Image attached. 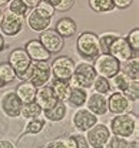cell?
Returning a JSON list of instances; mask_svg holds the SVG:
<instances>
[{
  "instance_id": "obj_1",
  "label": "cell",
  "mask_w": 139,
  "mask_h": 148,
  "mask_svg": "<svg viewBox=\"0 0 139 148\" xmlns=\"http://www.w3.org/2000/svg\"><path fill=\"white\" fill-rule=\"evenodd\" d=\"M109 130L111 134L129 140L135 135V132L138 134V117L131 111L125 114H116L109 123Z\"/></svg>"
},
{
  "instance_id": "obj_2",
  "label": "cell",
  "mask_w": 139,
  "mask_h": 148,
  "mask_svg": "<svg viewBox=\"0 0 139 148\" xmlns=\"http://www.w3.org/2000/svg\"><path fill=\"white\" fill-rule=\"evenodd\" d=\"M96 71L89 61H79L75 64V71L69 78V84L72 87H82L85 90L92 88V84L95 81Z\"/></svg>"
},
{
  "instance_id": "obj_3",
  "label": "cell",
  "mask_w": 139,
  "mask_h": 148,
  "mask_svg": "<svg viewBox=\"0 0 139 148\" xmlns=\"http://www.w3.org/2000/svg\"><path fill=\"white\" fill-rule=\"evenodd\" d=\"M52 78L50 64L47 61H32L27 71L24 74L23 81L32 83L36 88L46 86Z\"/></svg>"
},
{
  "instance_id": "obj_4",
  "label": "cell",
  "mask_w": 139,
  "mask_h": 148,
  "mask_svg": "<svg viewBox=\"0 0 139 148\" xmlns=\"http://www.w3.org/2000/svg\"><path fill=\"white\" fill-rule=\"evenodd\" d=\"M96 75L105 77V78H112L116 73L120 71V63L109 53H100L93 58L92 63Z\"/></svg>"
},
{
  "instance_id": "obj_5",
  "label": "cell",
  "mask_w": 139,
  "mask_h": 148,
  "mask_svg": "<svg viewBox=\"0 0 139 148\" xmlns=\"http://www.w3.org/2000/svg\"><path fill=\"white\" fill-rule=\"evenodd\" d=\"M76 47L79 54L86 60H93L96 56L100 54L99 50V40L98 36L92 32H85L78 37Z\"/></svg>"
},
{
  "instance_id": "obj_6",
  "label": "cell",
  "mask_w": 139,
  "mask_h": 148,
  "mask_svg": "<svg viewBox=\"0 0 139 148\" xmlns=\"http://www.w3.org/2000/svg\"><path fill=\"white\" fill-rule=\"evenodd\" d=\"M75 64L76 63L67 56L56 57L53 60V63L50 64V71H52L53 78L69 81V78L72 77V74L75 71Z\"/></svg>"
},
{
  "instance_id": "obj_7",
  "label": "cell",
  "mask_w": 139,
  "mask_h": 148,
  "mask_svg": "<svg viewBox=\"0 0 139 148\" xmlns=\"http://www.w3.org/2000/svg\"><path fill=\"white\" fill-rule=\"evenodd\" d=\"M86 140H88V144L90 148H103L106 141L109 140L111 137V130L108 125L102 124V123H96L92 128H89L85 134Z\"/></svg>"
},
{
  "instance_id": "obj_8",
  "label": "cell",
  "mask_w": 139,
  "mask_h": 148,
  "mask_svg": "<svg viewBox=\"0 0 139 148\" xmlns=\"http://www.w3.org/2000/svg\"><path fill=\"white\" fill-rule=\"evenodd\" d=\"M23 30V17L10 13L9 10L3 12L0 20V33L9 37H16Z\"/></svg>"
},
{
  "instance_id": "obj_9",
  "label": "cell",
  "mask_w": 139,
  "mask_h": 148,
  "mask_svg": "<svg viewBox=\"0 0 139 148\" xmlns=\"http://www.w3.org/2000/svg\"><path fill=\"white\" fill-rule=\"evenodd\" d=\"M23 103L20 101L17 94L15 91L4 92L0 98V110L7 118H17L22 112Z\"/></svg>"
},
{
  "instance_id": "obj_10",
  "label": "cell",
  "mask_w": 139,
  "mask_h": 148,
  "mask_svg": "<svg viewBox=\"0 0 139 148\" xmlns=\"http://www.w3.org/2000/svg\"><path fill=\"white\" fill-rule=\"evenodd\" d=\"M9 63H10V66L16 71V78L23 80L24 78V74H26L30 63H32V58L29 57L27 51L24 50V47L23 49H15L13 51H10Z\"/></svg>"
},
{
  "instance_id": "obj_11",
  "label": "cell",
  "mask_w": 139,
  "mask_h": 148,
  "mask_svg": "<svg viewBox=\"0 0 139 148\" xmlns=\"http://www.w3.org/2000/svg\"><path fill=\"white\" fill-rule=\"evenodd\" d=\"M109 54L113 56L119 63H125V61L131 60L132 57H138V53L132 50L126 37L122 36H118L113 40V43L109 47Z\"/></svg>"
},
{
  "instance_id": "obj_12",
  "label": "cell",
  "mask_w": 139,
  "mask_h": 148,
  "mask_svg": "<svg viewBox=\"0 0 139 148\" xmlns=\"http://www.w3.org/2000/svg\"><path fill=\"white\" fill-rule=\"evenodd\" d=\"M98 121H99V117H96L88 108H78L72 117V125L78 132H86Z\"/></svg>"
},
{
  "instance_id": "obj_13",
  "label": "cell",
  "mask_w": 139,
  "mask_h": 148,
  "mask_svg": "<svg viewBox=\"0 0 139 148\" xmlns=\"http://www.w3.org/2000/svg\"><path fill=\"white\" fill-rule=\"evenodd\" d=\"M132 101L119 91H111L108 97V111H111L113 115L116 114H125L132 110Z\"/></svg>"
},
{
  "instance_id": "obj_14",
  "label": "cell",
  "mask_w": 139,
  "mask_h": 148,
  "mask_svg": "<svg viewBox=\"0 0 139 148\" xmlns=\"http://www.w3.org/2000/svg\"><path fill=\"white\" fill-rule=\"evenodd\" d=\"M39 40L50 54H56V53L62 51V49L65 46V38L55 29H47V30L42 32Z\"/></svg>"
},
{
  "instance_id": "obj_15",
  "label": "cell",
  "mask_w": 139,
  "mask_h": 148,
  "mask_svg": "<svg viewBox=\"0 0 139 148\" xmlns=\"http://www.w3.org/2000/svg\"><path fill=\"white\" fill-rule=\"evenodd\" d=\"M85 107L90 112H93L96 117H102L106 115L108 111V97L105 94H99V92H92L90 95L88 94Z\"/></svg>"
},
{
  "instance_id": "obj_16",
  "label": "cell",
  "mask_w": 139,
  "mask_h": 148,
  "mask_svg": "<svg viewBox=\"0 0 139 148\" xmlns=\"http://www.w3.org/2000/svg\"><path fill=\"white\" fill-rule=\"evenodd\" d=\"M35 101L39 104L42 110L46 111V110H49V108H52L59 100L56 98V95H55V92H53V90H52V87L46 84V86H43V87H39V88H38L36 97H35Z\"/></svg>"
},
{
  "instance_id": "obj_17",
  "label": "cell",
  "mask_w": 139,
  "mask_h": 148,
  "mask_svg": "<svg viewBox=\"0 0 139 148\" xmlns=\"http://www.w3.org/2000/svg\"><path fill=\"white\" fill-rule=\"evenodd\" d=\"M24 50L27 51L32 61H49L50 53L44 49V46L40 43V40H30L26 43Z\"/></svg>"
},
{
  "instance_id": "obj_18",
  "label": "cell",
  "mask_w": 139,
  "mask_h": 148,
  "mask_svg": "<svg viewBox=\"0 0 139 148\" xmlns=\"http://www.w3.org/2000/svg\"><path fill=\"white\" fill-rule=\"evenodd\" d=\"M27 26L29 29H32L36 33H42L44 30H47L52 24V18L50 17H44L39 14L35 9H30V12L27 13Z\"/></svg>"
},
{
  "instance_id": "obj_19",
  "label": "cell",
  "mask_w": 139,
  "mask_h": 148,
  "mask_svg": "<svg viewBox=\"0 0 139 148\" xmlns=\"http://www.w3.org/2000/svg\"><path fill=\"white\" fill-rule=\"evenodd\" d=\"M55 30H56L63 38H67V37H72V36L76 34V32H78V26H76V23H75L73 18L62 17L56 21Z\"/></svg>"
},
{
  "instance_id": "obj_20",
  "label": "cell",
  "mask_w": 139,
  "mask_h": 148,
  "mask_svg": "<svg viewBox=\"0 0 139 148\" xmlns=\"http://www.w3.org/2000/svg\"><path fill=\"white\" fill-rule=\"evenodd\" d=\"M67 114V107L65 104V101H58L52 108L43 111V115L47 121H52V123H59L62 120H65Z\"/></svg>"
},
{
  "instance_id": "obj_21",
  "label": "cell",
  "mask_w": 139,
  "mask_h": 148,
  "mask_svg": "<svg viewBox=\"0 0 139 148\" xmlns=\"http://www.w3.org/2000/svg\"><path fill=\"white\" fill-rule=\"evenodd\" d=\"M36 91H38V88H36L32 83H29V81H22L19 86H17V88H16L15 92L17 94V97L20 98V101H22L23 104H26V103L35 101Z\"/></svg>"
},
{
  "instance_id": "obj_22",
  "label": "cell",
  "mask_w": 139,
  "mask_h": 148,
  "mask_svg": "<svg viewBox=\"0 0 139 148\" xmlns=\"http://www.w3.org/2000/svg\"><path fill=\"white\" fill-rule=\"evenodd\" d=\"M86 98H88V91L82 87H72L70 94L67 97V106L72 107V108H82L85 107V103H86Z\"/></svg>"
},
{
  "instance_id": "obj_23",
  "label": "cell",
  "mask_w": 139,
  "mask_h": 148,
  "mask_svg": "<svg viewBox=\"0 0 139 148\" xmlns=\"http://www.w3.org/2000/svg\"><path fill=\"white\" fill-rule=\"evenodd\" d=\"M52 90L55 92L56 98L59 101H66L69 94H70V90H72V86L69 84V81L66 80H58V78H53L52 80V84H50Z\"/></svg>"
},
{
  "instance_id": "obj_24",
  "label": "cell",
  "mask_w": 139,
  "mask_h": 148,
  "mask_svg": "<svg viewBox=\"0 0 139 148\" xmlns=\"http://www.w3.org/2000/svg\"><path fill=\"white\" fill-rule=\"evenodd\" d=\"M120 71L131 80H139V58L132 57L131 60L120 63Z\"/></svg>"
},
{
  "instance_id": "obj_25",
  "label": "cell",
  "mask_w": 139,
  "mask_h": 148,
  "mask_svg": "<svg viewBox=\"0 0 139 148\" xmlns=\"http://www.w3.org/2000/svg\"><path fill=\"white\" fill-rule=\"evenodd\" d=\"M46 125V120L44 118H32V120H27L24 128L22 131V137L24 135H38L42 132V130L44 128Z\"/></svg>"
},
{
  "instance_id": "obj_26",
  "label": "cell",
  "mask_w": 139,
  "mask_h": 148,
  "mask_svg": "<svg viewBox=\"0 0 139 148\" xmlns=\"http://www.w3.org/2000/svg\"><path fill=\"white\" fill-rule=\"evenodd\" d=\"M20 115L26 120H32V118H39L43 115V110L40 108V106L36 101H32V103H26L22 106V112Z\"/></svg>"
},
{
  "instance_id": "obj_27",
  "label": "cell",
  "mask_w": 139,
  "mask_h": 148,
  "mask_svg": "<svg viewBox=\"0 0 139 148\" xmlns=\"http://www.w3.org/2000/svg\"><path fill=\"white\" fill-rule=\"evenodd\" d=\"M16 80V71L10 63H0V87H4Z\"/></svg>"
},
{
  "instance_id": "obj_28",
  "label": "cell",
  "mask_w": 139,
  "mask_h": 148,
  "mask_svg": "<svg viewBox=\"0 0 139 148\" xmlns=\"http://www.w3.org/2000/svg\"><path fill=\"white\" fill-rule=\"evenodd\" d=\"M129 81H131V78H129L128 75H125V74L122 73V71H119V73L115 74L112 78H109L111 90H112V91L123 92L125 90H126V87H128Z\"/></svg>"
},
{
  "instance_id": "obj_29",
  "label": "cell",
  "mask_w": 139,
  "mask_h": 148,
  "mask_svg": "<svg viewBox=\"0 0 139 148\" xmlns=\"http://www.w3.org/2000/svg\"><path fill=\"white\" fill-rule=\"evenodd\" d=\"M89 6L96 13H109L116 9L112 0H89Z\"/></svg>"
},
{
  "instance_id": "obj_30",
  "label": "cell",
  "mask_w": 139,
  "mask_h": 148,
  "mask_svg": "<svg viewBox=\"0 0 139 148\" xmlns=\"http://www.w3.org/2000/svg\"><path fill=\"white\" fill-rule=\"evenodd\" d=\"M7 10L16 16H20V17H26L27 13H29V7L24 4L23 0H10L7 3Z\"/></svg>"
},
{
  "instance_id": "obj_31",
  "label": "cell",
  "mask_w": 139,
  "mask_h": 148,
  "mask_svg": "<svg viewBox=\"0 0 139 148\" xmlns=\"http://www.w3.org/2000/svg\"><path fill=\"white\" fill-rule=\"evenodd\" d=\"M118 36H119V34H118V33H113V32H106V33H102L100 36H98L100 53H109L111 44L113 43V40Z\"/></svg>"
},
{
  "instance_id": "obj_32",
  "label": "cell",
  "mask_w": 139,
  "mask_h": 148,
  "mask_svg": "<svg viewBox=\"0 0 139 148\" xmlns=\"http://www.w3.org/2000/svg\"><path fill=\"white\" fill-rule=\"evenodd\" d=\"M66 140H67V145H69V148H90L89 144H88L86 137H85L82 132L70 134Z\"/></svg>"
},
{
  "instance_id": "obj_33",
  "label": "cell",
  "mask_w": 139,
  "mask_h": 148,
  "mask_svg": "<svg viewBox=\"0 0 139 148\" xmlns=\"http://www.w3.org/2000/svg\"><path fill=\"white\" fill-rule=\"evenodd\" d=\"M92 88H93L95 92L105 94V95H108L109 92L112 91L111 90V84H109V78H105V77H100V75L95 77V81L92 84Z\"/></svg>"
},
{
  "instance_id": "obj_34",
  "label": "cell",
  "mask_w": 139,
  "mask_h": 148,
  "mask_svg": "<svg viewBox=\"0 0 139 148\" xmlns=\"http://www.w3.org/2000/svg\"><path fill=\"white\" fill-rule=\"evenodd\" d=\"M123 94L132 101V103H136L139 98V80H131L126 90L123 91Z\"/></svg>"
},
{
  "instance_id": "obj_35",
  "label": "cell",
  "mask_w": 139,
  "mask_h": 148,
  "mask_svg": "<svg viewBox=\"0 0 139 148\" xmlns=\"http://www.w3.org/2000/svg\"><path fill=\"white\" fill-rule=\"evenodd\" d=\"M44 1L50 3L56 12H67L75 4V0H44Z\"/></svg>"
},
{
  "instance_id": "obj_36",
  "label": "cell",
  "mask_w": 139,
  "mask_h": 148,
  "mask_svg": "<svg viewBox=\"0 0 139 148\" xmlns=\"http://www.w3.org/2000/svg\"><path fill=\"white\" fill-rule=\"evenodd\" d=\"M35 10L39 13V14H42V16H44V17H53V14H55V7L50 4V3H47V1H44V0H42L39 4L35 7Z\"/></svg>"
},
{
  "instance_id": "obj_37",
  "label": "cell",
  "mask_w": 139,
  "mask_h": 148,
  "mask_svg": "<svg viewBox=\"0 0 139 148\" xmlns=\"http://www.w3.org/2000/svg\"><path fill=\"white\" fill-rule=\"evenodd\" d=\"M103 148H128V140L111 134L109 140L106 141V144H105Z\"/></svg>"
},
{
  "instance_id": "obj_38",
  "label": "cell",
  "mask_w": 139,
  "mask_h": 148,
  "mask_svg": "<svg viewBox=\"0 0 139 148\" xmlns=\"http://www.w3.org/2000/svg\"><path fill=\"white\" fill-rule=\"evenodd\" d=\"M126 40H128V43H129V46L132 47V50L133 51H139V29H132L131 32H129V34L126 36Z\"/></svg>"
},
{
  "instance_id": "obj_39",
  "label": "cell",
  "mask_w": 139,
  "mask_h": 148,
  "mask_svg": "<svg viewBox=\"0 0 139 148\" xmlns=\"http://www.w3.org/2000/svg\"><path fill=\"white\" fill-rule=\"evenodd\" d=\"M46 148H69L67 145V140L66 138H58V140H53V141H50Z\"/></svg>"
},
{
  "instance_id": "obj_40",
  "label": "cell",
  "mask_w": 139,
  "mask_h": 148,
  "mask_svg": "<svg viewBox=\"0 0 139 148\" xmlns=\"http://www.w3.org/2000/svg\"><path fill=\"white\" fill-rule=\"evenodd\" d=\"M112 1H113L116 9H126V7H129L132 4L133 0H112Z\"/></svg>"
},
{
  "instance_id": "obj_41",
  "label": "cell",
  "mask_w": 139,
  "mask_h": 148,
  "mask_svg": "<svg viewBox=\"0 0 139 148\" xmlns=\"http://www.w3.org/2000/svg\"><path fill=\"white\" fill-rule=\"evenodd\" d=\"M23 1H24V4H26L29 9H35V7L39 4L42 0H23Z\"/></svg>"
},
{
  "instance_id": "obj_42",
  "label": "cell",
  "mask_w": 139,
  "mask_h": 148,
  "mask_svg": "<svg viewBox=\"0 0 139 148\" xmlns=\"http://www.w3.org/2000/svg\"><path fill=\"white\" fill-rule=\"evenodd\" d=\"M0 148H16L9 140H0Z\"/></svg>"
},
{
  "instance_id": "obj_43",
  "label": "cell",
  "mask_w": 139,
  "mask_h": 148,
  "mask_svg": "<svg viewBox=\"0 0 139 148\" xmlns=\"http://www.w3.org/2000/svg\"><path fill=\"white\" fill-rule=\"evenodd\" d=\"M128 148H138V140L128 141Z\"/></svg>"
},
{
  "instance_id": "obj_44",
  "label": "cell",
  "mask_w": 139,
  "mask_h": 148,
  "mask_svg": "<svg viewBox=\"0 0 139 148\" xmlns=\"http://www.w3.org/2000/svg\"><path fill=\"white\" fill-rule=\"evenodd\" d=\"M3 47H4V38H3V34L0 33V51L3 50Z\"/></svg>"
},
{
  "instance_id": "obj_45",
  "label": "cell",
  "mask_w": 139,
  "mask_h": 148,
  "mask_svg": "<svg viewBox=\"0 0 139 148\" xmlns=\"http://www.w3.org/2000/svg\"><path fill=\"white\" fill-rule=\"evenodd\" d=\"M10 0H0V6H3V4H7Z\"/></svg>"
},
{
  "instance_id": "obj_46",
  "label": "cell",
  "mask_w": 139,
  "mask_h": 148,
  "mask_svg": "<svg viewBox=\"0 0 139 148\" xmlns=\"http://www.w3.org/2000/svg\"><path fill=\"white\" fill-rule=\"evenodd\" d=\"M1 14H3V10H1V6H0V20H1Z\"/></svg>"
},
{
  "instance_id": "obj_47",
  "label": "cell",
  "mask_w": 139,
  "mask_h": 148,
  "mask_svg": "<svg viewBox=\"0 0 139 148\" xmlns=\"http://www.w3.org/2000/svg\"><path fill=\"white\" fill-rule=\"evenodd\" d=\"M44 148H46V147H44Z\"/></svg>"
}]
</instances>
